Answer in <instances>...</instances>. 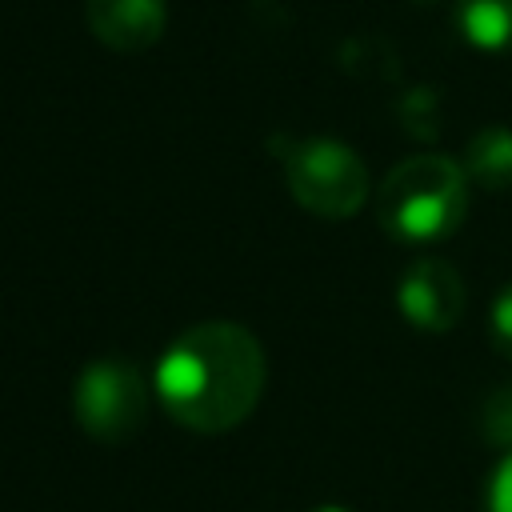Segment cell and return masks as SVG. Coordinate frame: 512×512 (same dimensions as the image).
Instances as JSON below:
<instances>
[{
    "label": "cell",
    "instance_id": "obj_1",
    "mask_svg": "<svg viewBox=\"0 0 512 512\" xmlns=\"http://www.w3.org/2000/svg\"><path fill=\"white\" fill-rule=\"evenodd\" d=\"M264 376V348L244 324L204 320L164 348L152 388L176 424L192 432H228L260 404Z\"/></svg>",
    "mask_w": 512,
    "mask_h": 512
},
{
    "label": "cell",
    "instance_id": "obj_2",
    "mask_svg": "<svg viewBox=\"0 0 512 512\" xmlns=\"http://www.w3.org/2000/svg\"><path fill=\"white\" fill-rule=\"evenodd\" d=\"M464 216H468V176L460 160L440 152H420L400 160L376 192L380 228L404 244L448 240L464 224Z\"/></svg>",
    "mask_w": 512,
    "mask_h": 512
},
{
    "label": "cell",
    "instance_id": "obj_3",
    "mask_svg": "<svg viewBox=\"0 0 512 512\" xmlns=\"http://www.w3.org/2000/svg\"><path fill=\"white\" fill-rule=\"evenodd\" d=\"M284 180L292 200L324 220H348L368 200L364 160L332 136H304L284 148Z\"/></svg>",
    "mask_w": 512,
    "mask_h": 512
},
{
    "label": "cell",
    "instance_id": "obj_4",
    "mask_svg": "<svg viewBox=\"0 0 512 512\" xmlns=\"http://www.w3.org/2000/svg\"><path fill=\"white\" fill-rule=\"evenodd\" d=\"M148 380L124 356H100L72 380V416L100 444H124L148 420Z\"/></svg>",
    "mask_w": 512,
    "mask_h": 512
},
{
    "label": "cell",
    "instance_id": "obj_5",
    "mask_svg": "<svg viewBox=\"0 0 512 512\" xmlns=\"http://www.w3.org/2000/svg\"><path fill=\"white\" fill-rule=\"evenodd\" d=\"M468 292L460 272L440 256H416L396 280V308L420 332H448L464 316Z\"/></svg>",
    "mask_w": 512,
    "mask_h": 512
},
{
    "label": "cell",
    "instance_id": "obj_6",
    "mask_svg": "<svg viewBox=\"0 0 512 512\" xmlns=\"http://www.w3.org/2000/svg\"><path fill=\"white\" fill-rule=\"evenodd\" d=\"M92 36L112 52H148L168 24L164 0H84Z\"/></svg>",
    "mask_w": 512,
    "mask_h": 512
},
{
    "label": "cell",
    "instance_id": "obj_7",
    "mask_svg": "<svg viewBox=\"0 0 512 512\" xmlns=\"http://www.w3.org/2000/svg\"><path fill=\"white\" fill-rule=\"evenodd\" d=\"M460 168L484 192H508L512 188V128H504V124L480 128L468 140Z\"/></svg>",
    "mask_w": 512,
    "mask_h": 512
},
{
    "label": "cell",
    "instance_id": "obj_8",
    "mask_svg": "<svg viewBox=\"0 0 512 512\" xmlns=\"http://www.w3.org/2000/svg\"><path fill=\"white\" fill-rule=\"evenodd\" d=\"M456 28L476 52L512 56V0H456Z\"/></svg>",
    "mask_w": 512,
    "mask_h": 512
},
{
    "label": "cell",
    "instance_id": "obj_9",
    "mask_svg": "<svg viewBox=\"0 0 512 512\" xmlns=\"http://www.w3.org/2000/svg\"><path fill=\"white\" fill-rule=\"evenodd\" d=\"M480 436L500 448V452H512V384L496 388L488 400H484V412H480Z\"/></svg>",
    "mask_w": 512,
    "mask_h": 512
},
{
    "label": "cell",
    "instance_id": "obj_10",
    "mask_svg": "<svg viewBox=\"0 0 512 512\" xmlns=\"http://www.w3.org/2000/svg\"><path fill=\"white\" fill-rule=\"evenodd\" d=\"M488 340L492 348L512 360V280L492 296V308H488Z\"/></svg>",
    "mask_w": 512,
    "mask_h": 512
},
{
    "label": "cell",
    "instance_id": "obj_11",
    "mask_svg": "<svg viewBox=\"0 0 512 512\" xmlns=\"http://www.w3.org/2000/svg\"><path fill=\"white\" fill-rule=\"evenodd\" d=\"M484 512H512V452H500V460L488 472Z\"/></svg>",
    "mask_w": 512,
    "mask_h": 512
},
{
    "label": "cell",
    "instance_id": "obj_12",
    "mask_svg": "<svg viewBox=\"0 0 512 512\" xmlns=\"http://www.w3.org/2000/svg\"><path fill=\"white\" fill-rule=\"evenodd\" d=\"M312 512H352V508H344V504H316Z\"/></svg>",
    "mask_w": 512,
    "mask_h": 512
},
{
    "label": "cell",
    "instance_id": "obj_13",
    "mask_svg": "<svg viewBox=\"0 0 512 512\" xmlns=\"http://www.w3.org/2000/svg\"><path fill=\"white\" fill-rule=\"evenodd\" d=\"M420 4H424V0H420Z\"/></svg>",
    "mask_w": 512,
    "mask_h": 512
}]
</instances>
